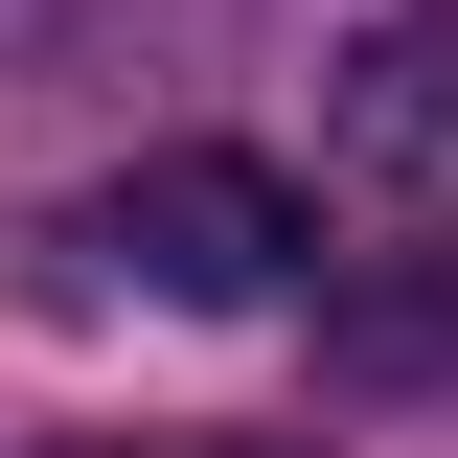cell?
Returning a JSON list of instances; mask_svg holds the SVG:
<instances>
[{
    "instance_id": "6da1fadb",
    "label": "cell",
    "mask_w": 458,
    "mask_h": 458,
    "mask_svg": "<svg viewBox=\"0 0 458 458\" xmlns=\"http://www.w3.org/2000/svg\"><path fill=\"white\" fill-rule=\"evenodd\" d=\"M69 252H114L138 298H183V321H252V298H298V252H321V207H298L276 161H229V138H161V161H114L92 229Z\"/></svg>"
},
{
    "instance_id": "7a4b0ae2",
    "label": "cell",
    "mask_w": 458,
    "mask_h": 458,
    "mask_svg": "<svg viewBox=\"0 0 458 458\" xmlns=\"http://www.w3.org/2000/svg\"><path fill=\"white\" fill-rule=\"evenodd\" d=\"M321 161L390 229H458V0H367L321 47Z\"/></svg>"
},
{
    "instance_id": "3957f363",
    "label": "cell",
    "mask_w": 458,
    "mask_h": 458,
    "mask_svg": "<svg viewBox=\"0 0 458 458\" xmlns=\"http://www.w3.org/2000/svg\"><path fill=\"white\" fill-rule=\"evenodd\" d=\"M321 390H367V412L458 390V252H367V276H321Z\"/></svg>"
},
{
    "instance_id": "277c9868",
    "label": "cell",
    "mask_w": 458,
    "mask_h": 458,
    "mask_svg": "<svg viewBox=\"0 0 458 458\" xmlns=\"http://www.w3.org/2000/svg\"><path fill=\"white\" fill-rule=\"evenodd\" d=\"M23 458H298V436H23Z\"/></svg>"
}]
</instances>
